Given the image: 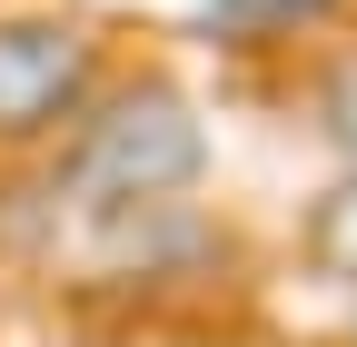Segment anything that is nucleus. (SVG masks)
Wrapping results in <instances>:
<instances>
[{
  "label": "nucleus",
  "mask_w": 357,
  "mask_h": 347,
  "mask_svg": "<svg viewBox=\"0 0 357 347\" xmlns=\"http://www.w3.org/2000/svg\"><path fill=\"white\" fill-rule=\"evenodd\" d=\"M20 169H40V229H70V219H109V208L189 199L199 169H208V139H199V109L169 79L119 70L70 139L20 159Z\"/></svg>",
  "instance_id": "1"
},
{
  "label": "nucleus",
  "mask_w": 357,
  "mask_h": 347,
  "mask_svg": "<svg viewBox=\"0 0 357 347\" xmlns=\"http://www.w3.org/2000/svg\"><path fill=\"white\" fill-rule=\"evenodd\" d=\"M307 248H318L337 278H357V179H347V189L318 208V219H307Z\"/></svg>",
  "instance_id": "4"
},
{
  "label": "nucleus",
  "mask_w": 357,
  "mask_h": 347,
  "mask_svg": "<svg viewBox=\"0 0 357 347\" xmlns=\"http://www.w3.org/2000/svg\"><path fill=\"white\" fill-rule=\"evenodd\" d=\"M307 109H318V139L357 159V40H337V50L307 70Z\"/></svg>",
  "instance_id": "3"
},
{
  "label": "nucleus",
  "mask_w": 357,
  "mask_h": 347,
  "mask_svg": "<svg viewBox=\"0 0 357 347\" xmlns=\"http://www.w3.org/2000/svg\"><path fill=\"white\" fill-rule=\"evenodd\" d=\"M129 60L100 20L79 10H0V159H40L89 119V100L109 90Z\"/></svg>",
  "instance_id": "2"
}]
</instances>
